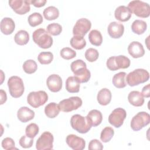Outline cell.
<instances>
[{"instance_id":"33","label":"cell","mask_w":150,"mask_h":150,"mask_svg":"<svg viewBox=\"0 0 150 150\" xmlns=\"http://www.w3.org/2000/svg\"><path fill=\"white\" fill-rule=\"evenodd\" d=\"M28 21L30 26L35 27L43 22V17L40 13L34 12L28 16Z\"/></svg>"},{"instance_id":"12","label":"cell","mask_w":150,"mask_h":150,"mask_svg":"<svg viewBox=\"0 0 150 150\" xmlns=\"http://www.w3.org/2000/svg\"><path fill=\"white\" fill-rule=\"evenodd\" d=\"M54 141L53 135L48 131L44 132L38 139L36 143V148L38 150L52 149Z\"/></svg>"},{"instance_id":"42","label":"cell","mask_w":150,"mask_h":150,"mask_svg":"<svg viewBox=\"0 0 150 150\" xmlns=\"http://www.w3.org/2000/svg\"><path fill=\"white\" fill-rule=\"evenodd\" d=\"M2 146L4 149L6 150H11L17 149L15 148V144L13 139L9 137L5 138L2 141Z\"/></svg>"},{"instance_id":"15","label":"cell","mask_w":150,"mask_h":150,"mask_svg":"<svg viewBox=\"0 0 150 150\" xmlns=\"http://www.w3.org/2000/svg\"><path fill=\"white\" fill-rule=\"evenodd\" d=\"M66 141L68 146L74 150H83L86 146L84 139L74 134L68 135Z\"/></svg>"},{"instance_id":"13","label":"cell","mask_w":150,"mask_h":150,"mask_svg":"<svg viewBox=\"0 0 150 150\" xmlns=\"http://www.w3.org/2000/svg\"><path fill=\"white\" fill-rule=\"evenodd\" d=\"M91 23L86 18H81L77 21L73 29L74 36H84L91 29Z\"/></svg>"},{"instance_id":"44","label":"cell","mask_w":150,"mask_h":150,"mask_svg":"<svg viewBox=\"0 0 150 150\" xmlns=\"http://www.w3.org/2000/svg\"><path fill=\"white\" fill-rule=\"evenodd\" d=\"M30 4H32L34 6L37 8H40L43 6L47 2L46 0H34V1H29Z\"/></svg>"},{"instance_id":"38","label":"cell","mask_w":150,"mask_h":150,"mask_svg":"<svg viewBox=\"0 0 150 150\" xmlns=\"http://www.w3.org/2000/svg\"><path fill=\"white\" fill-rule=\"evenodd\" d=\"M47 32L53 36L59 35L62 31V26L57 23H52L47 26Z\"/></svg>"},{"instance_id":"4","label":"cell","mask_w":150,"mask_h":150,"mask_svg":"<svg viewBox=\"0 0 150 150\" xmlns=\"http://www.w3.org/2000/svg\"><path fill=\"white\" fill-rule=\"evenodd\" d=\"M128 8L136 16L140 18H148L150 15V7L148 3L135 0L131 1L128 5Z\"/></svg>"},{"instance_id":"2","label":"cell","mask_w":150,"mask_h":150,"mask_svg":"<svg viewBox=\"0 0 150 150\" xmlns=\"http://www.w3.org/2000/svg\"><path fill=\"white\" fill-rule=\"evenodd\" d=\"M149 79V72L143 69H137L127 75V83L131 87L147 81Z\"/></svg>"},{"instance_id":"10","label":"cell","mask_w":150,"mask_h":150,"mask_svg":"<svg viewBox=\"0 0 150 150\" xmlns=\"http://www.w3.org/2000/svg\"><path fill=\"white\" fill-rule=\"evenodd\" d=\"M82 103V100L79 97L75 96L60 101L58 105L60 110L63 112H68L78 109L81 106Z\"/></svg>"},{"instance_id":"20","label":"cell","mask_w":150,"mask_h":150,"mask_svg":"<svg viewBox=\"0 0 150 150\" xmlns=\"http://www.w3.org/2000/svg\"><path fill=\"white\" fill-rule=\"evenodd\" d=\"M15 28V23L11 18H4L0 23V29L1 32L6 35L13 33Z\"/></svg>"},{"instance_id":"8","label":"cell","mask_w":150,"mask_h":150,"mask_svg":"<svg viewBox=\"0 0 150 150\" xmlns=\"http://www.w3.org/2000/svg\"><path fill=\"white\" fill-rule=\"evenodd\" d=\"M150 122V115L145 111H141L135 115L131 121V128L135 131L141 130Z\"/></svg>"},{"instance_id":"26","label":"cell","mask_w":150,"mask_h":150,"mask_svg":"<svg viewBox=\"0 0 150 150\" xmlns=\"http://www.w3.org/2000/svg\"><path fill=\"white\" fill-rule=\"evenodd\" d=\"M60 112L59 105L55 103H50L45 107V113L50 118H54L57 117Z\"/></svg>"},{"instance_id":"32","label":"cell","mask_w":150,"mask_h":150,"mask_svg":"<svg viewBox=\"0 0 150 150\" xmlns=\"http://www.w3.org/2000/svg\"><path fill=\"white\" fill-rule=\"evenodd\" d=\"M70 45L77 50L83 49L86 45V41L83 36H73L70 41Z\"/></svg>"},{"instance_id":"43","label":"cell","mask_w":150,"mask_h":150,"mask_svg":"<svg viewBox=\"0 0 150 150\" xmlns=\"http://www.w3.org/2000/svg\"><path fill=\"white\" fill-rule=\"evenodd\" d=\"M88 148L90 150H101L103 149V145L100 141L96 139H94L91 140L89 142Z\"/></svg>"},{"instance_id":"7","label":"cell","mask_w":150,"mask_h":150,"mask_svg":"<svg viewBox=\"0 0 150 150\" xmlns=\"http://www.w3.org/2000/svg\"><path fill=\"white\" fill-rule=\"evenodd\" d=\"M130 60L127 56L119 55L109 57L106 63L107 67L111 71H115L120 69H127L130 66Z\"/></svg>"},{"instance_id":"22","label":"cell","mask_w":150,"mask_h":150,"mask_svg":"<svg viewBox=\"0 0 150 150\" xmlns=\"http://www.w3.org/2000/svg\"><path fill=\"white\" fill-rule=\"evenodd\" d=\"M129 103L135 107H141L144 103V96L138 91H132L128 96Z\"/></svg>"},{"instance_id":"45","label":"cell","mask_w":150,"mask_h":150,"mask_svg":"<svg viewBox=\"0 0 150 150\" xmlns=\"http://www.w3.org/2000/svg\"><path fill=\"white\" fill-rule=\"evenodd\" d=\"M141 94L142 96L146 98H149L150 97V84H148L143 87L142 89Z\"/></svg>"},{"instance_id":"25","label":"cell","mask_w":150,"mask_h":150,"mask_svg":"<svg viewBox=\"0 0 150 150\" xmlns=\"http://www.w3.org/2000/svg\"><path fill=\"white\" fill-rule=\"evenodd\" d=\"M80 81L74 76L69 77L66 81V89L69 93H78L80 90Z\"/></svg>"},{"instance_id":"37","label":"cell","mask_w":150,"mask_h":150,"mask_svg":"<svg viewBox=\"0 0 150 150\" xmlns=\"http://www.w3.org/2000/svg\"><path fill=\"white\" fill-rule=\"evenodd\" d=\"M39 131V128L38 125L35 123H30L25 129L26 135L32 138H33L36 137V135L38 134Z\"/></svg>"},{"instance_id":"1","label":"cell","mask_w":150,"mask_h":150,"mask_svg":"<svg viewBox=\"0 0 150 150\" xmlns=\"http://www.w3.org/2000/svg\"><path fill=\"white\" fill-rule=\"evenodd\" d=\"M71 70L80 83L87 82L91 77L90 70L87 69L86 63L81 59H77L71 63Z\"/></svg>"},{"instance_id":"34","label":"cell","mask_w":150,"mask_h":150,"mask_svg":"<svg viewBox=\"0 0 150 150\" xmlns=\"http://www.w3.org/2000/svg\"><path fill=\"white\" fill-rule=\"evenodd\" d=\"M22 68L26 73L32 74L37 70L38 65L35 60L29 59L23 63Z\"/></svg>"},{"instance_id":"14","label":"cell","mask_w":150,"mask_h":150,"mask_svg":"<svg viewBox=\"0 0 150 150\" xmlns=\"http://www.w3.org/2000/svg\"><path fill=\"white\" fill-rule=\"evenodd\" d=\"M13 11L19 15H24L30 11V2L26 0H11L8 2Z\"/></svg>"},{"instance_id":"9","label":"cell","mask_w":150,"mask_h":150,"mask_svg":"<svg viewBox=\"0 0 150 150\" xmlns=\"http://www.w3.org/2000/svg\"><path fill=\"white\" fill-rule=\"evenodd\" d=\"M48 100V96L45 91L30 92L27 97L28 103L33 108H38L45 104Z\"/></svg>"},{"instance_id":"31","label":"cell","mask_w":150,"mask_h":150,"mask_svg":"<svg viewBox=\"0 0 150 150\" xmlns=\"http://www.w3.org/2000/svg\"><path fill=\"white\" fill-rule=\"evenodd\" d=\"M43 14L46 20L52 21L59 17V11L56 7L54 6H50L44 9Z\"/></svg>"},{"instance_id":"27","label":"cell","mask_w":150,"mask_h":150,"mask_svg":"<svg viewBox=\"0 0 150 150\" xmlns=\"http://www.w3.org/2000/svg\"><path fill=\"white\" fill-rule=\"evenodd\" d=\"M126 75V73L123 71L115 74L113 76L112 80V82L114 86L118 88H124L127 86V83L125 80Z\"/></svg>"},{"instance_id":"29","label":"cell","mask_w":150,"mask_h":150,"mask_svg":"<svg viewBox=\"0 0 150 150\" xmlns=\"http://www.w3.org/2000/svg\"><path fill=\"white\" fill-rule=\"evenodd\" d=\"M146 23L142 20L136 19L131 25L132 31L137 35H141L144 33L146 30Z\"/></svg>"},{"instance_id":"23","label":"cell","mask_w":150,"mask_h":150,"mask_svg":"<svg viewBox=\"0 0 150 150\" xmlns=\"http://www.w3.org/2000/svg\"><path fill=\"white\" fill-rule=\"evenodd\" d=\"M91 127H97L100 125L103 120L101 112L97 110H91L86 116Z\"/></svg>"},{"instance_id":"11","label":"cell","mask_w":150,"mask_h":150,"mask_svg":"<svg viewBox=\"0 0 150 150\" xmlns=\"http://www.w3.org/2000/svg\"><path fill=\"white\" fill-rule=\"evenodd\" d=\"M127 117L126 111L122 108L114 109L108 117V122L115 128H120Z\"/></svg>"},{"instance_id":"40","label":"cell","mask_w":150,"mask_h":150,"mask_svg":"<svg viewBox=\"0 0 150 150\" xmlns=\"http://www.w3.org/2000/svg\"><path fill=\"white\" fill-rule=\"evenodd\" d=\"M60 56L66 60L73 59L76 56V52L70 47H64L60 52Z\"/></svg>"},{"instance_id":"19","label":"cell","mask_w":150,"mask_h":150,"mask_svg":"<svg viewBox=\"0 0 150 150\" xmlns=\"http://www.w3.org/2000/svg\"><path fill=\"white\" fill-rule=\"evenodd\" d=\"M114 16L116 19L120 22H126L129 20L132 16L131 10L124 5L117 7L114 12Z\"/></svg>"},{"instance_id":"21","label":"cell","mask_w":150,"mask_h":150,"mask_svg":"<svg viewBox=\"0 0 150 150\" xmlns=\"http://www.w3.org/2000/svg\"><path fill=\"white\" fill-rule=\"evenodd\" d=\"M18 120L22 122H27L35 117V112L27 107H21L17 112Z\"/></svg>"},{"instance_id":"46","label":"cell","mask_w":150,"mask_h":150,"mask_svg":"<svg viewBox=\"0 0 150 150\" xmlns=\"http://www.w3.org/2000/svg\"><path fill=\"white\" fill-rule=\"evenodd\" d=\"M0 95H1V104L5 103L7 100V96L6 92L2 89L0 90Z\"/></svg>"},{"instance_id":"39","label":"cell","mask_w":150,"mask_h":150,"mask_svg":"<svg viewBox=\"0 0 150 150\" xmlns=\"http://www.w3.org/2000/svg\"><path fill=\"white\" fill-rule=\"evenodd\" d=\"M99 56L98 50L94 48H89L85 52V57L90 62H94L97 60Z\"/></svg>"},{"instance_id":"41","label":"cell","mask_w":150,"mask_h":150,"mask_svg":"<svg viewBox=\"0 0 150 150\" xmlns=\"http://www.w3.org/2000/svg\"><path fill=\"white\" fill-rule=\"evenodd\" d=\"M19 145L21 147L23 148H29L32 147L33 143V139L32 138H30L26 135H23L19 139Z\"/></svg>"},{"instance_id":"17","label":"cell","mask_w":150,"mask_h":150,"mask_svg":"<svg viewBox=\"0 0 150 150\" xmlns=\"http://www.w3.org/2000/svg\"><path fill=\"white\" fill-rule=\"evenodd\" d=\"M107 32L110 36L114 39L121 38L124 32V25L117 22H112L108 26Z\"/></svg>"},{"instance_id":"28","label":"cell","mask_w":150,"mask_h":150,"mask_svg":"<svg viewBox=\"0 0 150 150\" xmlns=\"http://www.w3.org/2000/svg\"><path fill=\"white\" fill-rule=\"evenodd\" d=\"M14 40L17 45L21 46L25 45L29 40V33L25 30H20L15 34L14 36Z\"/></svg>"},{"instance_id":"35","label":"cell","mask_w":150,"mask_h":150,"mask_svg":"<svg viewBox=\"0 0 150 150\" xmlns=\"http://www.w3.org/2000/svg\"><path fill=\"white\" fill-rule=\"evenodd\" d=\"M53 59V54L50 52H40L38 56V60L42 64H50Z\"/></svg>"},{"instance_id":"16","label":"cell","mask_w":150,"mask_h":150,"mask_svg":"<svg viewBox=\"0 0 150 150\" xmlns=\"http://www.w3.org/2000/svg\"><path fill=\"white\" fill-rule=\"evenodd\" d=\"M46 84L52 92H58L62 88V78L58 74H51L47 79Z\"/></svg>"},{"instance_id":"24","label":"cell","mask_w":150,"mask_h":150,"mask_svg":"<svg viewBox=\"0 0 150 150\" xmlns=\"http://www.w3.org/2000/svg\"><path fill=\"white\" fill-rule=\"evenodd\" d=\"M111 93L110 90L107 88H103L100 90L97 96L98 103L101 105H108L111 100Z\"/></svg>"},{"instance_id":"6","label":"cell","mask_w":150,"mask_h":150,"mask_svg":"<svg viewBox=\"0 0 150 150\" xmlns=\"http://www.w3.org/2000/svg\"><path fill=\"white\" fill-rule=\"evenodd\" d=\"M8 86L11 96L14 98H19L24 92V84L22 79L18 76H13L9 78Z\"/></svg>"},{"instance_id":"3","label":"cell","mask_w":150,"mask_h":150,"mask_svg":"<svg viewBox=\"0 0 150 150\" xmlns=\"http://www.w3.org/2000/svg\"><path fill=\"white\" fill-rule=\"evenodd\" d=\"M33 42L40 47L48 49L53 45V39L49 33L43 28L35 30L32 34Z\"/></svg>"},{"instance_id":"36","label":"cell","mask_w":150,"mask_h":150,"mask_svg":"<svg viewBox=\"0 0 150 150\" xmlns=\"http://www.w3.org/2000/svg\"><path fill=\"white\" fill-rule=\"evenodd\" d=\"M114 134V131L110 127H105L101 131L100 134V139L103 142H108L112 138Z\"/></svg>"},{"instance_id":"30","label":"cell","mask_w":150,"mask_h":150,"mask_svg":"<svg viewBox=\"0 0 150 150\" xmlns=\"http://www.w3.org/2000/svg\"><path fill=\"white\" fill-rule=\"evenodd\" d=\"M88 39L93 45L99 46L102 44L103 36L101 32L96 29H93L89 33Z\"/></svg>"},{"instance_id":"5","label":"cell","mask_w":150,"mask_h":150,"mask_svg":"<svg viewBox=\"0 0 150 150\" xmlns=\"http://www.w3.org/2000/svg\"><path fill=\"white\" fill-rule=\"evenodd\" d=\"M70 124L74 129L80 134L88 132L91 128L87 117H83L80 114H74L71 117Z\"/></svg>"},{"instance_id":"18","label":"cell","mask_w":150,"mask_h":150,"mask_svg":"<svg viewBox=\"0 0 150 150\" xmlns=\"http://www.w3.org/2000/svg\"><path fill=\"white\" fill-rule=\"evenodd\" d=\"M128 52L133 58H139L145 54L142 45L137 41L132 42L128 46Z\"/></svg>"}]
</instances>
